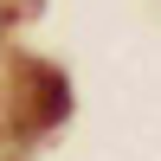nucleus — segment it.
Returning <instances> with one entry per match:
<instances>
[{"instance_id":"1","label":"nucleus","mask_w":161,"mask_h":161,"mask_svg":"<svg viewBox=\"0 0 161 161\" xmlns=\"http://www.w3.org/2000/svg\"><path fill=\"white\" fill-rule=\"evenodd\" d=\"M0 32H7V7H0Z\"/></svg>"}]
</instances>
